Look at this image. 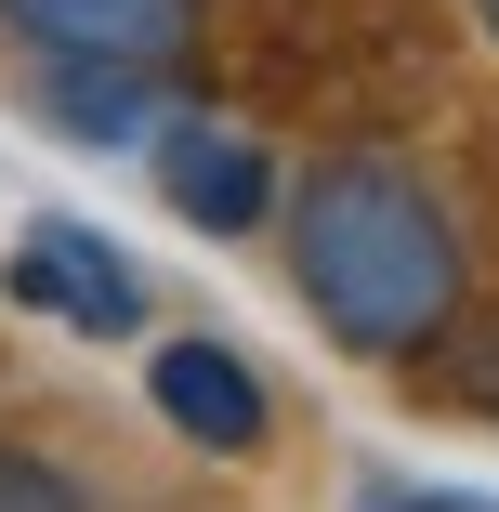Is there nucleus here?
I'll use <instances>...</instances> for the list:
<instances>
[{
    "instance_id": "20e7f679",
    "label": "nucleus",
    "mask_w": 499,
    "mask_h": 512,
    "mask_svg": "<svg viewBox=\"0 0 499 512\" xmlns=\"http://www.w3.org/2000/svg\"><path fill=\"white\" fill-rule=\"evenodd\" d=\"M158 197H171L197 237H250L276 211V158L250 132H224V119H171L158 132Z\"/></svg>"
},
{
    "instance_id": "7ed1b4c3",
    "label": "nucleus",
    "mask_w": 499,
    "mask_h": 512,
    "mask_svg": "<svg viewBox=\"0 0 499 512\" xmlns=\"http://www.w3.org/2000/svg\"><path fill=\"white\" fill-rule=\"evenodd\" d=\"M14 302L66 316L79 342L145 329V276H132V250H119V237H92V224H27V237H14Z\"/></svg>"
},
{
    "instance_id": "9d476101",
    "label": "nucleus",
    "mask_w": 499,
    "mask_h": 512,
    "mask_svg": "<svg viewBox=\"0 0 499 512\" xmlns=\"http://www.w3.org/2000/svg\"><path fill=\"white\" fill-rule=\"evenodd\" d=\"M473 14H486V27H499V0H473Z\"/></svg>"
},
{
    "instance_id": "423d86ee",
    "label": "nucleus",
    "mask_w": 499,
    "mask_h": 512,
    "mask_svg": "<svg viewBox=\"0 0 499 512\" xmlns=\"http://www.w3.org/2000/svg\"><path fill=\"white\" fill-rule=\"evenodd\" d=\"M132 106H145V79H106V66L53 79V119H79V132H132Z\"/></svg>"
},
{
    "instance_id": "f257e3e1",
    "label": "nucleus",
    "mask_w": 499,
    "mask_h": 512,
    "mask_svg": "<svg viewBox=\"0 0 499 512\" xmlns=\"http://www.w3.org/2000/svg\"><path fill=\"white\" fill-rule=\"evenodd\" d=\"M289 276L342 355H434L460 329V237L408 158H329L289 197Z\"/></svg>"
},
{
    "instance_id": "1a4fd4ad",
    "label": "nucleus",
    "mask_w": 499,
    "mask_h": 512,
    "mask_svg": "<svg viewBox=\"0 0 499 512\" xmlns=\"http://www.w3.org/2000/svg\"><path fill=\"white\" fill-rule=\"evenodd\" d=\"M394 512H486V499H460V486H421V499H394Z\"/></svg>"
},
{
    "instance_id": "39448f33",
    "label": "nucleus",
    "mask_w": 499,
    "mask_h": 512,
    "mask_svg": "<svg viewBox=\"0 0 499 512\" xmlns=\"http://www.w3.org/2000/svg\"><path fill=\"white\" fill-rule=\"evenodd\" d=\"M145 394H158V421L184 434V447H263V381H250V355L237 342H158V368H145Z\"/></svg>"
},
{
    "instance_id": "f03ea898",
    "label": "nucleus",
    "mask_w": 499,
    "mask_h": 512,
    "mask_svg": "<svg viewBox=\"0 0 499 512\" xmlns=\"http://www.w3.org/2000/svg\"><path fill=\"white\" fill-rule=\"evenodd\" d=\"M0 27L53 66H106V79H158L197 40V0H0Z\"/></svg>"
},
{
    "instance_id": "0eeeda50",
    "label": "nucleus",
    "mask_w": 499,
    "mask_h": 512,
    "mask_svg": "<svg viewBox=\"0 0 499 512\" xmlns=\"http://www.w3.org/2000/svg\"><path fill=\"white\" fill-rule=\"evenodd\" d=\"M0 512H79V486H66L40 447H0Z\"/></svg>"
},
{
    "instance_id": "6e6552de",
    "label": "nucleus",
    "mask_w": 499,
    "mask_h": 512,
    "mask_svg": "<svg viewBox=\"0 0 499 512\" xmlns=\"http://www.w3.org/2000/svg\"><path fill=\"white\" fill-rule=\"evenodd\" d=\"M460 394H473V407H499V302H486V329L460 342Z\"/></svg>"
}]
</instances>
